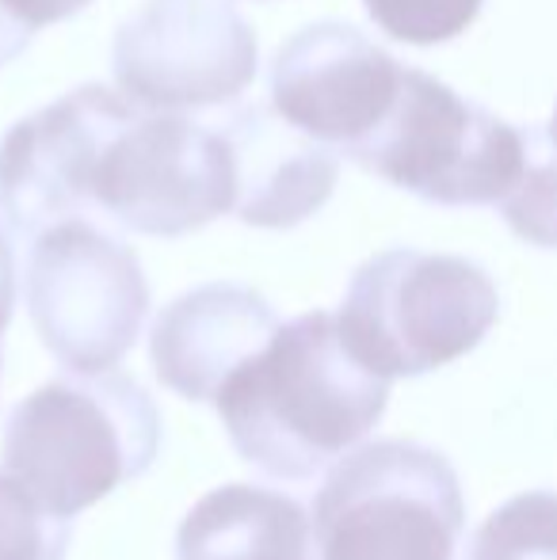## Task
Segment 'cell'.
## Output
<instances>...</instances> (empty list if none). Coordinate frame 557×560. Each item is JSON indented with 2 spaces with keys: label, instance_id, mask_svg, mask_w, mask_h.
I'll use <instances>...</instances> for the list:
<instances>
[{
  "label": "cell",
  "instance_id": "cell-1",
  "mask_svg": "<svg viewBox=\"0 0 557 560\" xmlns=\"http://www.w3.org/2000/svg\"><path fill=\"white\" fill-rule=\"evenodd\" d=\"M344 156L431 207H492L523 241H554L550 126L504 122L431 73L405 66L394 104Z\"/></svg>",
  "mask_w": 557,
  "mask_h": 560
},
{
  "label": "cell",
  "instance_id": "cell-2",
  "mask_svg": "<svg viewBox=\"0 0 557 560\" xmlns=\"http://www.w3.org/2000/svg\"><path fill=\"white\" fill-rule=\"evenodd\" d=\"M233 450L276 480H310L359 446L390 405V382L344 343L336 313L271 332L214 393Z\"/></svg>",
  "mask_w": 557,
  "mask_h": 560
},
{
  "label": "cell",
  "instance_id": "cell-3",
  "mask_svg": "<svg viewBox=\"0 0 557 560\" xmlns=\"http://www.w3.org/2000/svg\"><path fill=\"white\" fill-rule=\"evenodd\" d=\"M161 412L123 370L61 374L23 397L4 420L0 462L46 511L73 518L149 472Z\"/></svg>",
  "mask_w": 557,
  "mask_h": 560
},
{
  "label": "cell",
  "instance_id": "cell-4",
  "mask_svg": "<svg viewBox=\"0 0 557 560\" xmlns=\"http://www.w3.org/2000/svg\"><path fill=\"white\" fill-rule=\"evenodd\" d=\"M500 317L492 275L466 256L390 248L356 267L336 313L344 343L394 382L469 354Z\"/></svg>",
  "mask_w": 557,
  "mask_h": 560
},
{
  "label": "cell",
  "instance_id": "cell-5",
  "mask_svg": "<svg viewBox=\"0 0 557 560\" xmlns=\"http://www.w3.org/2000/svg\"><path fill=\"white\" fill-rule=\"evenodd\" d=\"M466 503L439 450L382 439L328 465L313 500V560H454Z\"/></svg>",
  "mask_w": 557,
  "mask_h": 560
},
{
  "label": "cell",
  "instance_id": "cell-6",
  "mask_svg": "<svg viewBox=\"0 0 557 560\" xmlns=\"http://www.w3.org/2000/svg\"><path fill=\"white\" fill-rule=\"evenodd\" d=\"M27 313L43 347L73 374L119 366L149 317V282L130 244L69 218L27 252Z\"/></svg>",
  "mask_w": 557,
  "mask_h": 560
},
{
  "label": "cell",
  "instance_id": "cell-7",
  "mask_svg": "<svg viewBox=\"0 0 557 560\" xmlns=\"http://www.w3.org/2000/svg\"><path fill=\"white\" fill-rule=\"evenodd\" d=\"M92 210L141 236L195 233L233 210L230 145L184 112H138L100 156Z\"/></svg>",
  "mask_w": 557,
  "mask_h": 560
},
{
  "label": "cell",
  "instance_id": "cell-8",
  "mask_svg": "<svg viewBox=\"0 0 557 560\" xmlns=\"http://www.w3.org/2000/svg\"><path fill=\"white\" fill-rule=\"evenodd\" d=\"M260 43L230 0H141L115 31L112 73L138 112L233 104L256 81Z\"/></svg>",
  "mask_w": 557,
  "mask_h": 560
},
{
  "label": "cell",
  "instance_id": "cell-9",
  "mask_svg": "<svg viewBox=\"0 0 557 560\" xmlns=\"http://www.w3.org/2000/svg\"><path fill=\"white\" fill-rule=\"evenodd\" d=\"M135 115L127 96L81 84L20 118L0 141V222L8 233L31 241L69 218H89L100 156Z\"/></svg>",
  "mask_w": 557,
  "mask_h": 560
},
{
  "label": "cell",
  "instance_id": "cell-10",
  "mask_svg": "<svg viewBox=\"0 0 557 560\" xmlns=\"http://www.w3.org/2000/svg\"><path fill=\"white\" fill-rule=\"evenodd\" d=\"M402 69L394 54L351 23H310L290 35L271 61V112L348 153L394 104Z\"/></svg>",
  "mask_w": 557,
  "mask_h": 560
},
{
  "label": "cell",
  "instance_id": "cell-11",
  "mask_svg": "<svg viewBox=\"0 0 557 560\" xmlns=\"http://www.w3.org/2000/svg\"><path fill=\"white\" fill-rule=\"evenodd\" d=\"M279 328L264 294L237 282H207L169 302L149 332V359L164 389L210 405L222 382Z\"/></svg>",
  "mask_w": 557,
  "mask_h": 560
},
{
  "label": "cell",
  "instance_id": "cell-12",
  "mask_svg": "<svg viewBox=\"0 0 557 560\" xmlns=\"http://www.w3.org/2000/svg\"><path fill=\"white\" fill-rule=\"evenodd\" d=\"M218 133L233 161V214L256 229H294L336 191L340 156L271 107H233Z\"/></svg>",
  "mask_w": 557,
  "mask_h": 560
},
{
  "label": "cell",
  "instance_id": "cell-13",
  "mask_svg": "<svg viewBox=\"0 0 557 560\" xmlns=\"http://www.w3.org/2000/svg\"><path fill=\"white\" fill-rule=\"evenodd\" d=\"M176 560H313L302 500L256 485H222L184 515Z\"/></svg>",
  "mask_w": 557,
  "mask_h": 560
},
{
  "label": "cell",
  "instance_id": "cell-14",
  "mask_svg": "<svg viewBox=\"0 0 557 560\" xmlns=\"http://www.w3.org/2000/svg\"><path fill=\"white\" fill-rule=\"evenodd\" d=\"M466 560H557L554 492H523L500 503L474 534Z\"/></svg>",
  "mask_w": 557,
  "mask_h": 560
},
{
  "label": "cell",
  "instance_id": "cell-15",
  "mask_svg": "<svg viewBox=\"0 0 557 560\" xmlns=\"http://www.w3.org/2000/svg\"><path fill=\"white\" fill-rule=\"evenodd\" d=\"M73 526L0 469V560H66Z\"/></svg>",
  "mask_w": 557,
  "mask_h": 560
},
{
  "label": "cell",
  "instance_id": "cell-16",
  "mask_svg": "<svg viewBox=\"0 0 557 560\" xmlns=\"http://www.w3.org/2000/svg\"><path fill=\"white\" fill-rule=\"evenodd\" d=\"M485 0H363L371 23L409 46H436L459 38L481 15Z\"/></svg>",
  "mask_w": 557,
  "mask_h": 560
},
{
  "label": "cell",
  "instance_id": "cell-17",
  "mask_svg": "<svg viewBox=\"0 0 557 560\" xmlns=\"http://www.w3.org/2000/svg\"><path fill=\"white\" fill-rule=\"evenodd\" d=\"M0 4H4V12L12 15V20H20L27 31H38V27H46V23H61V20H69V15L84 12L92 0H0Z\"/></svg>",
  "mask_w": 557,
  "mask_h": 560
},
{
  "label": "cell",
  "instance_id": "cell-18",
  "mask_svg": "<svg viewBox=\"0 0 557 560\" xmlns=\"http://www.w3.org/2000/svg\"><path fill=\"white\" fill-rule=\"evenodd\" d=\"M15 313V252L8 244V236L0 233V336L12 325Z\"/></svg>",
  "mask_w": 557,
  "mask_h": 560
},
{
  "label": "cell",
  "instance_id": "cell-19",
  "mask_svg": "<svg viewBox=\"0 0 557 560\" xmlns=\"http://www.w3.org/2000/svg\"><path fill=\"white\" fill-rule=\"evenodd\" d=\"M31 38H35V31H27L20 20H12V15L4 12V4H0V66H12L31 46Z\"/></svg>",
  "mask_w": 557,
  "mask_h": 560
}]
</instances>
